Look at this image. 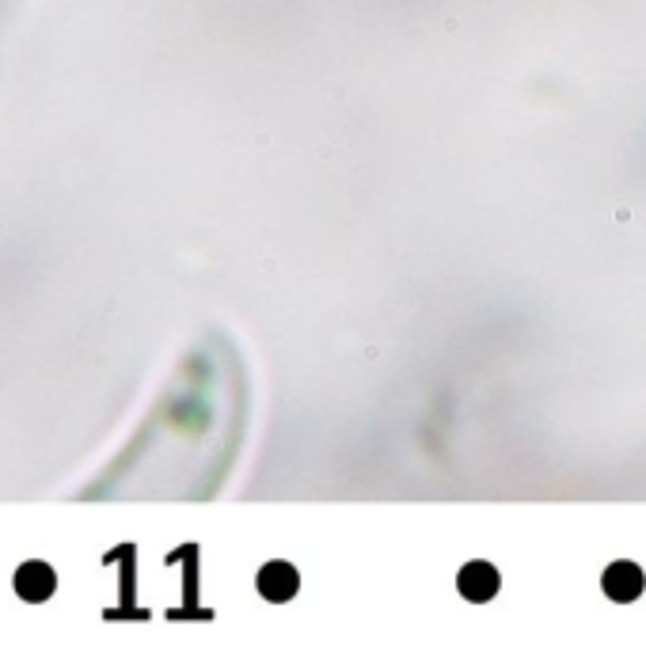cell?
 I'll list each match as a JSON object with an SVG mask.
<instances>
[{
  "label": "cell",
  "mask_w": 646,
  "mask_h": 646,
  "mask_svg": "<svg viewBox=\"0 0 646 646\" xmlns=\"http://www.w3.org/2000/svg\"><path fill=\"white\" fill-rule=\"evenodd\" d=\"M54 586H57V578L46 563H27V567H19V574H16V593L23 601H46V597L54 593Z\"/></svg>",
  "instance_id": "6da1fadb"
},
{
  "label": "cell",
  "mask_w": 646,
  "mask_h": 646,
  "mask_svg": "<svg viewBox=\"0 0 646 646\" xmlns=\"http://www.w3.org/2000/svg\"><path fill=\"white\" fill-rule=\"evenodd\" d=\"M605 593L616 601H635L643 593V570L635 563H616L605 570Z\"/></svg>",
  "instance_id": "7a4b0ae2"
},
{
  "label": "cell",
  "mask_w": 646,
  "mask_h": 646,
  "mask_svg": "<svg viewBox=\"0 0 646 646\" xmlns=\"http://www.w3.org/2000/svg\"><path fill=\"white\" fill-rule=\"evenodd\" d=\"M297 586H301L297 582V570L289 567V563H270L259 574V593L270 597V601H289L297 593Z\"/></svg>",
  "instance_id": "3957f363"
},
{
  "label": "cell",
  "mask_w": 646,
  "mask_h": 646,
  "mask_svg": "<svg viewBox=\"0 0 646 646\" xmlns=\"http://www.w3.org/2000/svg\"><path fill=\"white\" fill-rule=\"evenodd\" d=\"M494 589H498V574L491 563H468L460 570V593L468 601H487V597H494Z\"/></svg>",
  "instance_id": "277c9868"
}]
</instances>
